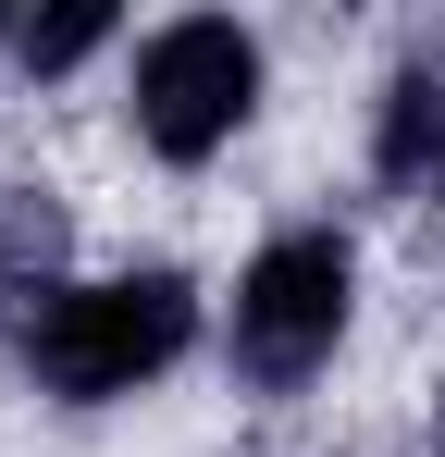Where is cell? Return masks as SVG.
Segmentation results:
<instances>
[{"instance_id":"obj_1","label":"cell","mask_w":445,"mask_h":457,"mask_svg":"<svg viewBox=\"0 0 445 457\" xmlns=\"http://www.w3.org/2000/svg\"><path fill=\"white\" fill-rule=\"evenodd\" d=\"M198 346V297L186 272H124V285H38V321H25V371L99 408V395H137L148 371H173Z\"/></svg>"},{"instance_id":"obj_2","label":"cell","mask_w":445,"mask_h":457,"mask_svg":"<svg viewBox=\"0 0 445 457\" xmlns=\"http://www.w3.org/2000/svg\"><path fill=\"white\" fill-rule=\"evenodd\" d=\"M334 334H347V235H273L235 272V321H222L235 371L260 395H297L334 359Z\"/></svg>"},{"instance_id":"obj_3","label":"cell","mask_w":445,"mask_h":457,"mask_svg":"<svg viewBox=\"0 0 445 457\" xmlns=\"http://www.w3.org/2000/svg\"><path fill=\"white\" fill-rule=\"evenodd\" d=\"M260 112V37L222 12H173L137 37V137L161 161H211Z\"/></svg>"},{"instance_id":"obj_4","label":"cell","mask_w":445,"mask_h":457,"mask_svg":"<svg viewBox=\"0 0 445 457\" xmlns=\"http://www.w3.org/2000/svg\"><path fill=\"white\" fill-rule=\"evenodd\" d=\"M371 173L396 198H445V62H408L383 87V124H371Z\"/></svg>"},{"instance_id":"obj_5","label":"cell","mask_w":445,"mask_h":457,"mask_svg":"<svg viewBox=\"0 0 445 457\" xmlns=\"http://www.w3.org/2000/svg\"><path fill=\"white\" fill-rule=\"evenodd\" d=\"M112 37V12H50V25H25V75H63V62H87Z\"/></svg>"}]
</instances>
